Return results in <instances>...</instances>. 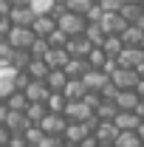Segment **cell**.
I'll return each mask as SVG.
<instances>
[{"label":"cell","mask_w":144,"mask_h":147,"mask_svg":"<svg viewBox=\"0 0 144 147\" xmlns=\"http://www.w3.org/2000/svg\"><path fill=\"white\" fill-rule=\"evenodd\" d=\"M57 26H59V31H65L71 40H79V37H85V31H88V20L79 17V14H71V11L57 20Z\"/></svg>","instance_id":"cell-1"},{"label":"cell","mask_w":144,"mask_h":147,"mask_svg":"<svg viewBox=\"0 0 144 147\" xmlns=\"http://www.w3.org/2000/svg\"><path fill=\"white\" fill-rule=\"evenodd\" d=\"M110 79H113V85H116L119 91H136V88H139V82H141L139 71H130V68H119Z\"/></svg>","instance_id":"cell-2"},{"label":"cell","mask_w":144,"mask_h":147,"mask_svg":"<svg viewBox=\"0 0 144 147\" xmlns=\"http://www.w3.org/2000/svg\"><path fill=\"white\" fill-rule=\"evenodd\" d=\"M6 40H9L17 51H31V45L37 42V34L31 31V28H17V26H14V31L6 37Z\"/></svg>","instance_id":"cell-3"},{"label":"cell","mask_w":144,"mask_h":147,"mask_svg":"<svg viewBox=\"0 0 144 147\" xmlns=\"http://www.w3.org/2000/svg\"><path fill=\"white\" fill-rule=\"evenodd\" d=\"M96 113L85 105V102H68V110H65V119L71 122V125H85V122H90Z\"/></svg>","instance_id":"cell-4"},{"label":"cell","mask_w":144,"mask_h":147,"mask_svg":"<svg viewBox=\"0 0 144 147\" xmlns=\"http://www.w3.org/2000/svg\"><path fill=\"white\" fill-rule=\"evenodd\" d=\"M116 62H119V68H130V71H136V68L144 62V48H141V45H127L124 51L119 54Z\"/></svg>","instance_id":"cell-5"},{"label":"cell","mask_w":144,"mask_h":147,"mask_svg":"<svg viewBox=\"0 0 144 147\" xmlns=\"http://www.w3.org/2000/svg\"><path fill=\"white\" fill-rule=\"evenodd\" d=\"M68 119L65 116H57V113H48L45 116V122L40 125V130L45 133V136H65V130H68Z\"/></svg>","instance_id":"cell-6"},{"label":"cell","mask_w":144,"mask_h":147,"mask_svg":"<svg viewBox=\"0 0 144 147\" xmlns=\"http://www.w3.org/2000/svg\"><path fill=\"white\" fill-rule=\"evenodd\" d=\"M88 136H93V130L88 127V122L85 125H68V130H65V142H68V147H82V142L88 139Z\"/></svg>","instance_id":"cell-7"},{"label":"cell","mask_w":144,"mask_h":147,"mask_svg":"<svg viewBox=\"0 0 144 147\" xmlns=\"http://www.w3.org/2000/svg\"><path fill=\"white\" fill-rule=\"evenodd\" d=\"M99 26L105 28V34H108V37H122V34H124V28L130 26V23H127L122 14H105Z\"/></svg>","instance_id":"cell-8"},{"label":"cell","mask_w":144,"mask_h":147,"mask_svg":"<svg viewBox=\"0 0 144 147\" xmlns=\"http://www.w3.org/2000/svg\"><path fill=\"white\" fill-rule=\"evenodd\" d=\"M6 127H9L11 136H26V133L31 130V122H28V116H26V113H9Z\"/></svg>","instance_id":"cell-9"},{"label":"cell","mask_w":144,"mask_h":147,"mask_svg":"<svg viewBox=\"0 0 144 147\" xmlns=\"http://www.w3.org/2000/svg\"><path fill=\"white\" fill-rule=\"evenodd\" d=\"M9 20H11L17 28H31V26H34V20H37V14L31 11V6H17V9L9 14Z\"/></svg>","instance_id":"cell-10"},{"label":"cell","mask_w":144,"mask_h":147,"mask_svg":"<svg viewBox=\"0 0 144 147\" xmlns=\"http://www.w3.org/2000/svg\"><path fill=\"white\" fill-rule=\"evenodd\" d=\"M141 122H144V119L139 116V113H119L113 125L122 130V133H136V130L141 127Z\"/></svg>","instance_id":"cell-11"},{"label":"cell","mask_w":144,"mask_h":147,"mask_svg":"<svg viewBox=\"0 0 144 147\" xmlns=\"http://www.w3.org/2000/svg\"><path fill=\"white\" fill-rule=\"evenodd\" d=\"M119 133L122 130L116 127L113 122H99V127H96V139H99V144H116V139H119Z\"/></svg>","instance_id":"cell-12"},{"label":"cell","mask_w":144,"mask_h":147,"mask_svg":"<svg viewBox=\"0 0 144 147\" xmlns=\"http://www.w3.org/2000/svg\"><path fill=\"white\" fill-rule=\"evenodd\" d=\"M57 28H59V26H57V20H54V17H37V20H34V26H31V31L37 34V40H48V37L54 34Z\"/></svg>","instance_id":"cell-13"},{"label":"cell","mask_w":144,"mask_h":147,"mask_svg":"<svg viewBox=\"0 0 144 147\" xmlns=\"http://www.w3.org/2000/svg\"><path fill=\"white\" fill-rule=\"evenodd\" d=\"M26 96H28V102L48 105V99H51V88H48L45 82H31V85H28V91H26Z\"/></svg>","instance_id":"cell-14"},{"label":"cell","mask_w":144,"mask_h":147,"mask_svg":"<svg viewBox=\"0 0 144 147\" xmlns=\"http://www.w3.org/2000/svg\"><path fill=\"white\" fill-rule=\"evenodd\" d=\"M90 71H93V68H90L88 59H71V62H68V68H65L68 79H85Z\"/></svg>","instance_id":"cell-15"},{"label":"cell","mask_w":144,"mask_h":147,"mask_svg":"<svg viewBox=\"0 0 144 147\" xmlns=\"http://www.w3.org/2000/svg\"><path fill=\"white\" fill-rule=\"evenodd\" d=\"M82 82H85V88H88V91L99 93V91H102V88H105V85H108V82H110V76H108V74H105V71H90L88 76L82 79Z\"/></svg>","instance_id":"cell-16"},{"label":"cell","mask_w":144,"mask_h":147,"mask_svg":"<svg viewBox=\"0 0 144 147\" xmlns=\"http://www.w3.org/2000/svg\"><path fill=\"white\" fill-rule=\"evenodd\" d=\"M51 110H48V105H40V102H31L28 105V110H26V116H28V122H31V127H40L42 122H45V116H48Z\"/></svg>","instance_id":"cell-17"},{"label":"cell","mask_w":144,"mask_h":147,"mask_svg":"<svg viewBox=\"0 0 144 147\" xmlns=\"http://www.w3.org/2000/svg\"><path fill=\"white\" fill-rule=\"evenodd\" d=\"M65 99H68V102H82V99H85V96H88V88H85V82H82V79H71V82H68V88H65Z\"/></svg>","instance_id":"cell-18"},{"label":"cell","mask_w":144,"mask_h":147,"mask_svg":"<svg viewBox=\"0 0 144 147\" xmlns=\"http://www.w3.org/2000/svg\"><path fill=\"white\" fill-rule=\"evenodd\" d=\"M85 40H88V42L93 45V48H102V45H105V40H108V34H105V28H102L99 23H88Z\"/></svg>","instance_id":"cell-19"},{"label":"cell","mask_w":144,"mask_h":147,"mask_svg":"<svg viewBox=\"0 0 144 147\" xmlns=\"http://www.w3.org/2000/svg\"><path fill=\"white\" fill-rule=\"evenodd\" d=\"M28 76H31L34 82H45V79L51 76V68H48V62H45V59H34V62L28 65Z\"/></svg>","instance_id":"cell-20"},{"label":"cell","mask_w":144,"mask_h":147,"mask_svg":"<svg viewBox=\"0 0 144 147\" xmlns=\"http://www.w3.org/2000/svg\"><path fill=\"white\" fill-rule=\"evenodd\" d=\"M68 82H71V79H68L65 71H51V76L45 79V85L51 88V93H62L65 88H68Z\"/></svg>","instance_id":"cell-21"},{"label":"cell","mask_w":144,"mask_h":147,"mask_svg":"<svg viewBox=\"0 0 144 147\" xmlns=\"http://www.w3.org/2000/svg\"><path fill=\"white\" fill-rule=\"evenodd\" d=\"M6 105H9V110H11V113H26L31 102H28V96H26L23 91H14L9 99H6Z\"/></svg>","instance_id":"cell-22"},{"label":"cell","mask_w":144,"mask_h":147,"mask_svg":"<svg viewBox=\"0 0 144 147\" xmlns=\"http://www.w3.org/2000/svg\"><path fill=\"white\" fill-rule=\"evenodd\" d=\"M119 14H122V17H124L130 26H139V23H141V17H144V9L139 6V3H127Z\"/></svg>","instance_id":"cell-23"},{"label":"cell","mask_w":144,"mask_h":147,"mask_svg":"<svg viewBox=\"0 0 144 147\" xmlns=\"http://www.w3.org/2000/svg\"><path fill=\"white\" fill-rule=\"evenodd\" d=\"M102 48H105V54H108L110 59H119V54L124 51L127 45H124V40H122V37H108Z\"/></svg>","instance_id":"cell-24"},{"label":"cell","mask_w":144,"mask_h":147,"mask_svg":"<svg viewBox=\"0 0 144 147\" xmlns=\"http://www.w3.org/2000/svg\"><path fill=\"white\" fill-rule=\"evenodd\" d=\"M57 9V0H31V11L37 17H51Z\"/></svg>","instance_id":"cell-25"},{"label":"cell","mask_w":144,"mask_h":147,"mask_svg":"<svg viewBox=\"0 0 144 147\" xmlns=\"http://www.w3.org/2000/svg\"><path fill=\"white\" fill-rule=\"evenodd\" d=\"M122 40H124V45H141L144 42V28L141 26H127Z\"/></svg>","instance_id":"cell-26"},{"label":"cell","mask_w":144,"mask_h":147,"mask_svg":"<svg viewBox=\"0 0 144 147\" xmlns=\"http://www.w3.org/2000/svg\"><path fill=\"white\" fill-rule=\"evenodd\" d=\"M116 116H119L116 102H102L99 110H96V119H99V122H116Z\"/></svg>","instance_id":"cell-27"},{"label":"cell","mask_w":144,"mask_h":147,"mask_svg":"<svg viewBox=\"0 0 144 147\" xmlns=\"http://www.w3.org/2000/svg\"><path fill=\"white\" fill-rule=\"evenodd\" d=\"M93 6H96L93 0H68V6H65V9H68L71 14H79V17H88V11L93 9Z\"/></svg>","instance_id":"cell-28"},{"label":"cell","mask_w":144,"mask_h":147,"mask_svg":"<svg viewBox=\"0 0 144 147\" xmlns=\"http://www.w3.org/2000/svg\"><path fill=\"white\" fill-rule=\"evenodd\" d=\"M48 110L57 113V116H65V110H68V99H65V93H51V99H48Z\"/></svg>","instance_id":"cell-29"},{"label":"cell","mask_w":144,"mask_h":147,"mask_svg":"<svg viewBox=\"0 0 144 147\" xmlns=\"http://www.w3.org/2000/svg\"><path fill=\"white\" fill-rule=\"evenodd\" d=\"M108 59H110V57L105 54V48H93V51H90V57H88V62H90V68H93V71H105Z\"/></svg>","instance_id":"cell-30"},{"label":"cell","mask_w":144,"mask_h":147,"mask_svg":"<svg viewBox=\"0 0 144 147\" xmlns=\"http://www.w3.org/2000/svg\"><path fill=\"white\" fill-rule=\"evenodd\" d=\"M34 62V57H31V51H14V57H11V65L17 68V71H28V65Z\"/></svg>","instance_id":"cell-31"},{"label":"cell","mask_w":144,"mask_h":147,"mask_svg":"<svg viewBox=\"0 0 144 147\" xmlns=\"http://www.w3.org/2000/svg\"><path fill=\"white\" fill-rule=\"evenodd\" d=\"M144 142L139 139V133H119L116 139V147H141Z\"/></svg>","instance_id":"cell-32"},{"label":"cell","mask_w":144,"mask_h":147,"mask_svg":"<svg viewBox=\"0 0 144 147\" xmlns=\"http://www.w3.org/2000/svg\"><path fill=\"white\" fill-rule=\"evenodd\" d=\"M48 54H51V42L48 40H37L34 45H31V57L34 59H45Z\"/></svg>","instance_id":"cell-33"},{"label":"cell","mask_w":144,"mask_h":147,"mask_svg":"<svg viewBox=\"0 0 144 147\" xmlns=\"http://www.w3.org/2000/svg\"><path fill=\"white\" fill-rule=\"evenodd\" d=\"M68 40H71V37L65 34V31H59V28H57L54 34L48 37V42H51V48H65V45H68Z\"/></svg>","instance_id":"cell-34"},{"label":"cell","mask_w":144,"mask_h":147,"mask_svg":"<svg viewBox=\"0 0 144 147\" xmlns=\"http://www.w3.org/2000/svg\"><path fill=\"white\" fill-rule=\"evenodd\" d=\"M31 82H34V79L28 76V71H17V79H14V91H23V93H26Z\"/></svg>","instance_id":"cell-35"},{"label":"cell","mask_w":144,"mask_h":147,"mask_svg":"<svg viewBox=\"0 0 144 147\" xmlns=\"http://www.w3.org/2000/svg\"><path fill=\"white\" fill-rule=\"evenodd\" d=\"M14 51H17V48H14L9 40H3V42H0V62H9V65H11V57H14Z\"/></svg>","instance_id":"cell-36"},{"label":"cell","mask_w":144,"mask_h":147,"mask_svg":"<svg viewBox=\"0 0 144 147\" xmlns=\"http://www.w3.org/2000/svg\"><path fill=\"white\" fill-rule=\"evenodd\" d=\"M99 6L105 9V14H119V11L124 9V0H102Z\"/></svg>","instance_id":"cell-37"},{"label":"cell","mask_w":144,"mask_h":147,"mask_svg":"<svg viewBox=\"0 0 144 147\" xmlns=\"http://www.w3.org/2000/svg\"><path fill=\"white\" fill-rule=\"evenodd\" d=\"M99 93H102V99H105V102H116V96H119L122 91H119V88L113 85V79H110V82H108V85H105Z\"/></svg>","instance_id":"cell-38"},{"label":"cell","mask_w":144,"mask_h":147,"mask_svg":"<svg viewBox=\"0 0 144 147\" xmlns=\"http://www.w3.org/2000/svg\"><path fill=\"white\" fill-rule=\"evenodd\" d=\"M26 139H28V144H31V147H40V144H42V139H45V133H42L40 127H31L28 133H26Z\"/></svg>","instance_id":"cell-39"},{"label":"cell","mask_w":144,"mask_h":147,"mask_svg":"<svg viewBox=\"0 0 144 147\" xmlns=\"http://www.w3.org/2000/svg\"><path fill=\"white\" fill-rule=\"evenodd\" d=\"M40 147H68V142H65L62 136H45Z\"/></svg>","instance_id":"cell-40"},{"label":"cell","mask_w":144,"mask_h":147,"mask_svg":"<svg viewBox=\"0 0 144 147\" xmlns=\"http://www.w3.org/2000/svg\"><path fill=\"white\" fill-rule=\"evenodd\" d=\"M14 93V82H0V102H6Z\"/></svg>","instance_id":"cell-41"},{"label":"cell","mask_w":144,"mask_h":147,"mask_svg":"<svg viewBox=\"0 0 144 147\" xmlns=\"http://www.w3.org/2000/svg\"><path fill=\"white\" fill-rule=\"evenodd\" d=\"M9 142H11V133L6 125H0V147H9Z\"/></svg>","instance_id":"cell-42"},{"label":"cell","mask_w":144,"mask_h":147,"mask_svg":"<svg viewBox=\"0 0 144 147\" xmlns=\"http://www.w3.org/2000/svg\"><path fill=\"white\" fill-rule=\"evenodd\" d=\"M9 147H31V144H28V139H26V136H11Z\"/></svg>","instance_id":"cell-43"},{"label":"cell","mask_w":144,"mask_h":147,"mask_svg":"<svg viewBox=\"0 0 144 147\" xmlns=\"http://www.w3.org/2000/svg\"><path fill=\"white\" fill-rule=\"evenodd\" d=\"M9 113H11V110H9V105H6V102H0V125H6Z\"/></svg>","instance_id":"cell-44"},{"label":"cell","mask_w":144,"mask_h":147,"mask_svg":"<svg viewBox=\"0 0 144 147\" xmlns=\"http://www.w3.org/2000/svg\"><path fill=\"white\" fill-rule=\"evenodd\" d=\"M9 3H11L14 9H17V6H31V0H9Z\"/></svg>","instance_id":"cell-45"},{"label":"cell","mask_w":144,"mask_h":147,"mask_svg":"<svg viewBox=\"0 0 144 147\" xmlns=\"http://www.w3.org/2000/svg\"><path fill=\"white\" fill-rule=\"evenodd\" d=\"M136 93H139V96H141V99H144V79H141V82H139V88H136Z\"/></svg>","instance_id":"cell-46"},{"label":"cell","mask_w":144,"mask_h":147,"mask_svg":"<svg viewBox=\"0 0 144 147\" xmlns=\"http://www.w3.org/2000/svg\"><path fill=\"white\" fill-rule=\"evenodd\" d=\"M136 133H139V139H141V142H144V122H141V127L136 130Z\"/></svg>","instance_id":"cell-47"},{"label":"cell","mask_w":144,"mask_h":147,"mask_svg":"<svg viewBox=\"0 0 144 147\" xmlns=\"http://www.w3.org/2000/svg\"><path fill=\"white\" fill-rule=\"evenodd\" d=\"M136 113H139V116L144 119V99H141V105H139V110H136Z\"/></svg>","instance_id":"cell-48"},{"label":"cell","mask_w":144,"mask_h":147,"mask_svg":"<svg viewBox=\"0 0 144 147\" xmlns=\"http://www.w3.org/2000/svg\"><path fill=\"white\" fill-rule=\"evenodd\" d=\"M136 71H139V76H141V79H144V62H141V65H139V68H136Z\"/></svg>","instance_id":"cell-49"},{"label":"cell","mask_w":144,"mask_h":147,"mask_svg":"<svg viewBox=\"0 0 144 147\" xmlns=\"http://www.w3.org/2000/svg\"><path fill=\"white\" fill-rule=\"evenodd\" d=\"M127 3H139V6H141L144 0H124V6H127Z\"/></svg>","instance_id":"cell-50"},{"label":"cell","mask_w":144,"mask_h":147,"mask_svg":"<svg viewBox=\"0 0 144 147\" xmlns=\"http://www.w3.org/2000/svg\"><path fill=\"white\" fill-rule=\"evenodd\" d=\"M57 6H68V0H57Z\"/></svg>","instance_id":"cell-51"},{"label":"cell","mask_w":144,"mask_h":147,"mask_svg":"<svg viewBox=\"0 0 144 147\" xmlns=\"http://www.w3.org/2000/svg\"><path fill=\"white\" fill-rule=\"evenodd\" d=\"M99 147H116V144H99Z\"/></svg>","instance_id":"cell-52"},{"label":"cell","mask_w":144,"mask_h":147,"mask_svg":"<svg viewBox=\"0 0 144 147\" xmlns=\"http://www.w3.org/2000/svg\"><path fill=\"white\" fill-rule=\"evenodd\" d=\"M139 26H141V28H144V17H141V23H139Z\"/></svg>","instance_id":"cell-53"},{"label":"cell","mask_w":144,"mask_h":147,"mask_svg":"<svg viewBox=\"0 0 144 147\" xmlns=\"http://www.w3.org/2000/svg\"><path fill=\"white\" fill-rule=\"evenodd\" d=\"M93 3H102V0H93Z\"/></svg>","instance_id":"cell-54"},{"label":"cell","mask_w":144,"mask_h":147,"mask_svg":"<svg viewBox=\"0 0 144 147\" xmlns=\"http://www.w3.org/2000/svg\"><path fill=\"white\" fill-rule=\"evenodd\" d=\"M141 48H144V42H141Z\"/></svg>","instance_id":"cell-55"},{"label":"cell","mask_w":144,"mask_h":147,"mask_svg":"<svg viewBox=\"0 0 144 147\" xmlns=\"http://www.w3.org/2000/svg\"><path fill=\"white\" fill-rule=\"evenodd\" d=\"M141 9H144V3H141Z\"/></svg>","instance_id":"cell-56"},{"label":"cell","mask_w":144,"mask_h":147,"mask_svg":"<svg viewBox=\"0 0 144 147\" xmlns=\"http://www.w3.org/2000/svg\"><path fill=\"white\" fill-rule=\"evenodd\" d=\"M0 20H3V17H0Z\"/></svg>","instance_id":"cell-57"},{"label":"cell","mask_w":144,"mask_h":147,"mask_svg":"<svg viewBox=\"0 0 144 147\" xmlns=\"http://www.w3.org/2000/svg\"><path fill=\"white\" fill-rule=\"evenodd\" d=\"M141 147H144V144H141Z\"/></svg>","instance_id":"cell-58"}]
</instances>
